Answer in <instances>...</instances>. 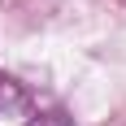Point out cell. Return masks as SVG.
I'll list each match as a JSON object with an SVG mask.
<instances>
[{"mask_svg":"<svg viewBox=\"0 0 126 126\" xmlns=\"http://www.w3.org/2000/svg\"><path fill=\"white\" fill-rule=\"evenodd\" d=\"M26 126H74V122H70V113H61V109H44V113H35Z\"/></svg>","mask_w":126,"mask_h":126,"instance_id":"1","label":"cell"}]
</instances>
